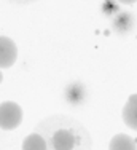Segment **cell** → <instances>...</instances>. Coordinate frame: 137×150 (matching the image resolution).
<instances>
[{
  "instance_id": "cell-1",
  "label": "cell",
  "mask_w": 137,
  "mask_h": 150,
  "mask_svg": "<svg viewBox=\"0 0 137 150\" xmlns=\"http://www.w3.org/2000/svg\"><path fill=\"white\" fill-rule=\"evenodd\" d=\"M34 131L43 136L46 150H93L88 129L72 117L51 115L42 120Z\"/></svg>"
},
{
  "instance_id": "cell-2",
  "label": "cell",
  "mask_w": 137,
  "mask_h": 150,
  "mask_svg": "<svg viewBox=\"0 0 137 150\" xmlns=\"http://www.w3.org/2000/svg\"><path fill=\"white\" fill-rule=\"evenodd\" d=\"M23 121V109L16 102L6 101L0 104V129H16Z\"/></svg>"
},
{
  "instance_id": "cell-3",
  "label": "cell",
  "mask_w": 137,
  "mask_h": 150,
  "mask_svg": "<svg viewBox=\"0 0 137 150\" xmlns=\"http://www.w3.org/2000/svg\"><path fill=\"white\" fill-rule=\"evenodd\" d=\"M18 48L10 37L0 35V69H8L16 62Z\"/></svg>"
},
{
  "instance_id": "cell-4",
  "label": "cell",
  "mask_w": 137,
  "mask_h": 150,
  "mask_svg": "<svg viewBox=\"0 0 137 150\" xmlns=\"http://www.w3.org/2000/svg\"><path fill=\"white\" fill-rule=\"evenodd\" d=\"M86 96H88V91H86V86L81 85L80 81H75V83H70L66 86L64 90V99L68 105L77 107L81 105L86 102Z\"/></svg>"
},
{
  "instance_id": "cell-5",
  "label": "cell",
  "mask_w": 137,
  "mask_h": 150,
  "mask_svg": "<svg viewBox=\"0 0 137 150\" xmlns=\"http://www.w3.org/2000/svg\"><path fill=\"white\" fill-rule=\"evenodd\" d=\"M123 121L126 126L137 131V94H131L123 107Z\"/></svg>"
},
{
  "instance_id": "cell-6",
  "label": "cell",
  "mask_w": 137,
  "mask_h": 150,
  "mask_svg": "<svg viewBox=\"0 0 137 150\" xmlns=\"http://www.w3.org/2000/svg\"><path fill=\"white\" fill-rule=\"evenodd\" d=\"M109 150H137V144L131 136L117 134L110 139Z\"/></svg>"
},
{
  "instance_id": "cell-7",
  "label": "cell",
  "mask_w": 137,
  "mask_h": 150,
  "mask_svg": "<svg viewBox=\"0 0 137 150\" xmlns=\"http://www.w3.org/2000/svg\"><path fill=\"white\" fill-rule=\"evenodd\" d=\"M132 26H134L132 16L129 15V13H121V10H118L117 16L113 18V24H112V27L115 29V32H118V34H126V32H129L132 29Z\"/></svg>"
},
{
  "instance_id": "cell-8",
  "label": "cell",
  "mask_w": 137,
  "mask_h": 150,
  "mask_svg": "<svg viewBox=\"0 0 137 150\" xmlns=\"http://www.w3.org/2000/svg\"><path fill=\"white\" fill-rule=\"evenodd\" d=\"M23 150H46V142L43 136L35 133V131L29 134L23 142Z\"/></svg>"
},
{
  "instance_id": "cell-9",
  "label": "cell",
  "mask_w": 137,
  "mask_h": 150,
  "mask_svg": "<svg viewBox=\"0 0 137 150\" xmlns=\"http://www.w3.org/2000/svg\"><path fill=\"white\" fill-rule=\"evenodd\" d=\"M118 3H123V5H132V3H136L137 0H117Z\"/></svg>"
},
{
  "instance_id": "cell-10",
  "label": "cell",
  "mask_w": 137,
  "mask_h": 150,
  "mask_svg": "<svg viewBox=\"0 0 137 150\" xmlns=\"http://www.w3.org/2000/svg\"><path fill=\"white\" fill-rule=\"evenodd\" d=\"M2 80H3V75H2V72H0V83H2Z\"/></svg>"
}]
</instances>
